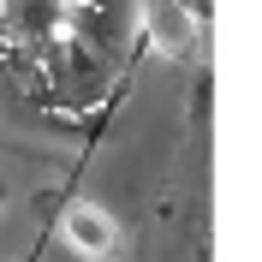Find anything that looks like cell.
I'll return each instance as SVG.
<instances>
[{"mask_svg": "<svg viewBox=\"0 0 262 262\" xmlns=\"http://www.w3.org/2000/svg\"><path fill=\"white\" fill-rule=\"evenodd\" d=\"M0 54L54 90H90L107 72L101 0H0Z\"/></svg>", "mask_w": 262, "mask_h": 262, "instance_id": "obj_1", "label": "cell"}, {"mask_svg": "<svg viewBox=\"0 0 262 262\" xmlns=\"http://www.w3.org/2000/svg\"><path fill=\"white\" fill-rule=\"evenodd\" d=\"M137 30L149 36L155 54H167V60H191L203 24H196L191 0H137Z\"/></svg>", "mask_w": 262, "mask_h": 262, "instance_id": "obj_2", "label": "cell"}, {"mask_svg": "<svg viewBox=\"0 0 262 262\" xmlns=\"http://www.w3.org/2000/svg\"><path fill=\"white\" fill-rule=\"evenodd\" d=\"M60 238L78 256H90V262H107L119 250V221L101 203H66V214H60Z\"/></svg>", "mask_w": 262, "mask_h": 262, "instance_id": "obj_3", "label": "cell"}, {"mask_svg": "<svg viewBox=\"0 0 262 262\" xmlns=\"http://www.w3.org/2000/svg\"><path fill=\"white\" fill-rule=\"evenodd\" d=\"M0 209H6V179H0Z\"/></svg>", "mask_w": 262, "mask_h": 262, "instance_id": "obj_4", "label": "cell"}]
</instances>
